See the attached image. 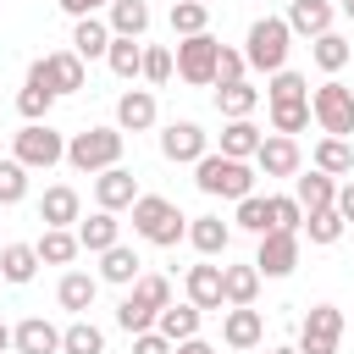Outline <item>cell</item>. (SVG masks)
Masks as SVG:
<instances>
[{
    "instance_id": "cell-35",
    "label": "cell",
    "mask_w": 354,
    "mask_h": 354,
    "mask_svg": "<svg viewBox=\"0 0 354 354\" xmlns=\"http://www.w3.org/2000/svg\"><path fill=\"white\" fill-rule=\"evenodd\" d=\"M61 354H105V332L94 321H72L61 332Z\"/></svg>"
},
{
    "instance_id": "cell-30",
    "label": "cell",
    "mask_w": 354,
    "mask_h": 354,
    "mask_svg": "<svg viewBox=\"0 0 354 354\" xmlns=\"http://www.w3.org/2000/svg\"><path fill=\"white\" fill-rule=\"evenodd\" d=\"M33 249H39L44 266H66V260H77L83 243H77V232H66V227H44V238H39Z\"/></svg>"
},
{
    "instance_id": "cell-43",
    "label": "cell",
    "mask_w": 354,
    "mask_h": 354,
    "mask_svg": "<svg viewBox=\"0 0 354 354\" xmlns=\"http://www.w3.org/2000/svg\"><path fill=\"white\" fill-rule=\"evenodd\" d=\"M310 100H299V105H271V133H282V138H293L299 127H310Z\"/></svg>"
},
{
    "instance_id": "cell-15",
    "label": "cell",
    "mask_w": 354,
    "mask_h": 354,
    "mask_svg": "<svg viewBox=\"0 0 354 354\" xmlns=\"http://www.w3.org/2000/svg\"><path fill=\"white\" fill-rule=\"evenodd\" d=\"M288 33H304V39L332 33V0H293L288 6Z\"/></svg>"
},
{
    "instance_id": "cell-29",
    "label": "cell",
    "mask_w": 354,
    "mask_h": 354,
    "mask_svg": "<svg viewBox=\"0 0 354 354\" xmlns=\"http://www.w3.org/2000/svg\"><path fill=\"white\" fill-rule=\"evenodd\" d=\"M216 105H221L227 122H249V111L260 105V88H249V83H221V88H216Z\"/></svg>"
},
{
    "instance_id": "cell-39",
    "label": "cell",
    "mask_w": 354,
    "mask_h": 354,
    "mask_svg": "<svg viewBox=\"0 0 354 354\" xmlns=\"http://www.w3.org/2000/svg\"><path fill=\"white\" fill-rule=\"evenodd\" d=\"M348 55H354V50H348L343 33H321V39H315V66H321V72H343Z\"/></svg>"
},
{
    "instance_id": "cell-25",
    "label": "cell",
    "mask_w": 354,
    "mask_h": 354,
    "mask_svg": "<svg viewBox=\"0 0 354 354\" xmlns=\"http://www.w3.org/2000/svg\"><path fill=\"white\" fill-rule=\"evenodd\" d=\"M94 293H100V277H88V271H66L61 288H55L61 310H72V315H83V310L94 304Z\"/></svg>"
},
{
    "instance_id": "cell-9",
    "label": "cell",
    "mask_w": 354,
    "mask_h": 354,
    "mask_svg": "<svg viewBox=\"0 0 354 354\" xmlns=\"http://www.w3.org/2000/svg\"><path fill=\"white\" fill-rule=\"evenodd\" d=\"M28 77H33V83H50L55 94H77V88H83V55H77V50L39 55V61L28 66Z\"/></svg>"
},
{
    "instance_id": "cell-47",
    "label": "cell",
    "mask_w": 354,
    "mask_h": 354,
    "mask_svg": "<svg viewBox=\"0 0 354 354\" xmlns=\"http://www.w3.org/2000/svg\"><path fill=\"white\" fill-rule=\"evenodd\" d=\"M243 66H249V61H243V50H227V44H221V61H216V88H221V83H243Z\"/></svg>"
},
{
    "instance_id": "cell-16",
    "label": "cell",
    "mask_w": 354,
    "mask_h": 354,
    "mask_svg": "<svg viewBox=\"0 0 354 354\" xmlns=\"http://www.w3.org/2000/svg\"><path fill=\"white\" fill-rule=\"evenodd\" d=\"M116 127H122V133L155 127V94H149V88H127V94L116 100Z\"/></svg>"
},
{
    "instance_id": "cell-4",
    "label": "cell",
    "mask_w": 354,
    "mask_h": 354,
    "mask_svg": "<svg viewBox=\"0 0 354 354\" xmlns=\"http://www.w3.org/2000/svg\"><path fill=\"white\" fill-rule=\"evenodd\" d=\"M11 160H22L28 171H50L55 160H66V138L50 127V122H28L22 133H11Z\"/></svg>"
},
{
    "instance_id": "cell-11",
    "label": "cell",
    "mask_w": 354,
    "mask_h": 354,
    "mask_svg": "<svg viewBox=\"0 0 354 354\" xmlns=\"http://www.w3.org/2000/svg\"><path fill=\"white\" fill-rule=\"evenodd\" d=\"M293 266H299V232H266L260 254H254V271L260 277H288Z\"/></svg>"
},
{
    "instance_id": "cell-6",
    "label": "cell",
    "mask_w": 354,
    "mask_h": 354,
    "mask_svg": "<svg viewBox=\"0 0 354 354\" xmlns=\"http://www.w3.org/2000/svg\"><path fill=\"white\" fill-rule=\"evenodd\" d=\"M310 111H315V122L326 127V138H348L354 133V88L348 83H321L315 88V100H310Z\"/></svg>"
},
{
    "instance_id": "cell-55",
    "label": "cell",
    "mask_w": 354,
    "mask_h": 354,
    "mask_svg": "<svg viewBox=\"0 0 354 354\" xmlns=\"http://www.w3.org/2000/svg\"><path fill=\"white\" fill-rule=\"evenodd\" d=\"M271 354H299V348H271Z\"/></svg>"
},
{
    "instance_id": "cell-18",
    "label": "cell",
    "mask_w": 354,
    "mask_h": 354,
    "mask_svg": "<svg viewBox=\"0 0 354 354\" xmlns=\"http://www.w3.org/2000/svg\"><path fill=\"white\" fill-rule=\"evenodd\" d=\"M77 243H83L88 254H105V249L122 243V221H116L111 210H94L88 221H77Z\"/></svg>"
},
{
    "instance_id": "cell-28",
    "label": "cell",
    "mask_w": 354,
    "mask_h": 354,
    "mask_svg": "<svg viewBox=\"0 0 354 354\" xmlns=\"http://www.w3.org/2000/svg\"><path fill=\"white\" fill-rule=\"evenodd\" d=\"M138 277H144V260L127 243H116V249L100 254V282H138Z\"/></svg>"
},
{
    "instance_id": "cell-48",
    "label": "cell",
    "mask_w": 354,
    "mask_h": 354,
    "mask_svg": "<svg viewBox=\"0 0 354 354\" xmlns=\"http://www.w3.org/2000/svg\"><path fill=\"white\" fill-rule=\"evenodd\" d=\"M144 77H149V83H166V77H171V50H160V44L144 50Z\"/></svg>"
},
{
    "instance_id": "cell-7",
    "label": "cell",
    "mask_w": 354,
    "mask_h": 354,
    "mask_svg": "<svg viewBox=\"0 0 354 354\" xmlns=\"http://www.w3.org/2000/svg\"><path fill=\"white\" fill-rule=\"evenodd\" d=\"M343 343V310L337 304H315L299 321V354H337Z\"/></svg>"
},
{
    "instance_id": "cell-27",
    "label": "cell",
    "mask_w": 354,
    "mask_h": 354,
    "mask_svg": "<svg viewBox=\"0 0 354 354\" xmlns=\"http://www.w3.org/2000/svg\"><path fill=\"white\" fill-rule=\"evenodd\" d=\"M260 144H266V133H260L254 122H227V127H221V155H232V160L260 155Z\"/></svg>"
},
{
    "instance_id": "cell-46",
    "label": "cell",
    "mask_w": 354,
    "mask_h": 354,
    "mask_svg": "<svg viewBox=\"0 0 354 354\" xmlns=\"http://www.w3.org/2000/svg\"><path fill=\"white\" fill-rule=\"evenodd\" d=\"M22 194H28V166L0 160V205H22Z\"/></svg>"
},
{
    "instance_id": "cell-22",
    "label": "cell",
    "mask_w": 354,
    "mask_h": 354,
    "mask_svg": "<svg viewBox=\"0 0 354 354\" xmlns=\"http://www.w3.org/2000/svg\"><path fill=\"white\" fill-rule=\"evenodd\" d=\"M111 22H100V17H83L77 28H72V50L83 55V61H94V55H111Z\"/></svg>"
},
{
    "instance_id": "cell-52",
    "label": "cell",
    "mask_w": 354,
    "mask_h": 354,
    "mask_svg": "<svg viewBox=\"0 0 354 354\" xmlns=\"http://www.w3.org/2000/svg\"><path fill=\"white\" fill-rule=\"evenodd\" d=\"M171 354H216V348H210V343H205V337H188V343H177V348H171Z\"/></svg>"
},
{
    "instance_id": "cell-20",
    "label": "cell",
    "mask_w": 354,
    "mask_h": 354,
    "mask_svg": "<svg viewBox=\"0 0 354 354\" xmlns=\"http://www.w3.org/2000/svg\"><path fill=\"white\" fill-rule=\"evenodd\" d=\"M39 221H44V227H72V221H77V188H66V183L44 188V199H39Z\"/></svg>"
},
{
    "instance_id": "cell-13",
    "label": "cell",
    "mask_w": 354,
    "mask_h": 354,
    "mask_svg": "<svg viewBox=\"0 0 354 354\" xmlns=\"http://www.w3.org/2000/svg\"><path fill=\"white\" fill-rule=\"evenodd\" d=\"M221 337H227V348H254V343L266 337V321H260V310H249V304H232V310L221 315Z\"/></svg>"
},
{
    "instance_id": "cell-34",
    "label": "cell",
    "mask_w": 354,
    "mask_h": 354,
    "mask_svg": "<svg viewBox=\"0 0 354 354\" xmlns=\"http://www.w3.org/2000/svg\"><path fill=\"white\" fill-rule=\"evenodd\" d=\"M315 171H326V177L354 171V144H348V138H321V144H315Z\"/></svg>"
},
{
    "instance_id": "cell-51",
    "label": "cell",
    "mask_w": 354,
    "mask_h": 354,
    "mask_svg": "<svg viewBox=\"0 0 354 354\" xmlns=\"http://www.w3.org/2000/svg\"><path fill=\"white\" fill-rule=\"evenodd\" d=\"M94 6H100V0H61V11H72L77 22H83V17H94Z\"/></svg>"
},
{
    "instance_id": "cell-8",
    "label": "cell",
    "mask_w": 354,
    "mask_h": 354,
    "mask_svg": "<svg viewBox=\"0 0 354 354\" xmlns=\"http://www.w3.org/2000/svg\"><path fill=\"white\" fill-rule=\"evenodd\" d=\"M216 61H221V44H216L210 33H194V39L177 44V77L194 83V88L216 83Z\"/></svg>"
},
{
    "instance_id": "cell-10",
    "label": "cell",
    "mask_w": 354,
    "mask_h": 354,
    "mask_svg": "<svg viewBox=\"0 0 354 354\" xmlns=\"http://www.w3.org/2000/svg\"><path fill=\"white\" fill-rule=\"evenodd\" d=\"M94 199H100V210H133L138 205V177L127 171V166H111V171H100L94 177Z\"/></svg>"
},
{
    "instance_id": "cell-45",
    "label": "cell",
    "mask_w": 354,
    "mask_h": 354,
    "mask_svg": "<svg viewBox=\"0 0 354 354\" xmlns=\"http://www.w3.org/2000/svg\"><path fill=\"white\" fill-rule=\"evenodd\" d=\"M343 227H348V221L337 216V205H332V210H315V216L304 221V232H310V243H337V238H343Z\"/></svg>"
},
{
    "instance_id": "cell-36",
    "label": "cell",
    "mask_w": 354,
    "mask_h": 354,
    "mask_svg": "<svg viewBox=\"0 0 354 354\" xmlns=\"http://www.w3.org/2000/svg\"><path fill=\"white\" fill-rule=\"evenodd\" d=\"M266 94H271V105H299V100H310V83L299 77V72H271V83H266Z\"/></svg>"
},
{
    "instance_id": "cell-42",
    "label": "cell",
    "mask_w": 354,
    "mask_h": 354,
    "mask_svg": "<svg viewBox=\"0 0 354 354\" xmlns=\"http://www.w3.org/2000/svg\"><path fill=\"white\" fill-rule=\"evenodd\" d=\"M243 232H271V199H260V194H249V199H238V216H232Z\"/></svg>"
},
{
    "instance_id": "cell-37",
    "label": "cell",
    "mask_w": 354,
    "mask_h": 354,
    "mask_svg": "<svg viewBox=\"0 0 354 354\" xmlns=\"http://www.w3.org/2000/svg\"><path fill=\"white\" fill-rule=\"evenodd\" d=\"M50 105H55V88L28 77V83H22V94H17V111H22L28 122H44V116H50Z\"/></svg>"
},
{
    "instance_id": "cell-53",
    "label": "cell",
    "mask_w": 354,
    "mask_h": 354,
    "mask_svg": "<svg viewBox=\"0 0 354 354\" xmlns=\"http://www.w3.org/2000/svg\"><path fill=\"white\" fill-rule=\"evenodd\" d=\"M6 348H11V326L0 321V354H6Z\"/></svg>"
},
{
    "instance_id": "cell-38",
    "label": "cell",
    "mask_w": 354,
    "mask_h": 354,
    "mask_svg": "<svg viewBox=\"0 0 354 354\" xmlns=\"http://www.w3.org/2000/svg\"><path fill=\"white\" fill-rule=\"evenodd\" d=\"M155 321H160V315H155L149 304H138L133 293H127V299L116 304V326H122L127 337H138V332H155Z\"/></svg>"
},
{
    "instance_id": "cell-26",
    "label": "cell",
    "mask_w": 354,
    "mask_h": 354,
    "mask_svg": "<svg viewBox=\"0 0 354 354\" xmlns=\"http://www.w3.org/2000/svg\"><path fill=\"white\" fill-rule=\"evenodd\" d=\"M199 315H205L199 304H166L155 326H160V337H171V343H188V337H199Z\"/></svg>"
},
{
    "instance_id": "cell-44",
    "label": "cell",
    "mask_w": 354,
    "mask_h": 354,
    "mask_svg": "<svg viewBox=\"0 0 354 354\" xmlns=\"http://www.w3.org/2000/svg\"><path fill=\"white\" fill-rule=\"evenodd\" d=\"M133 299H138V304H149V310L160 315V310L171 304V282H166V277H155V271H144V277L133 282Z\"/></svg>"
},
{
    "instance_id": "cell-14",
    "label": "cell",
    "mask_w": 354,
    "mask_h": 354,
    "mask_svg": "<svg viewBox=\"0 0 354 354\" xmlns=\"http://www.w3.org/2000/svg\"><path fill=\"white\" fill-rule=\"evenodd\" d=\"M11 343H17V354H61V332H55L44 315L17 321V326H11Z\"/></svg>"
},
{
    "instance_id": "cell-21",
    "label": "cell",
    "mask_w": 354,
    "mask_h": 354,
    "mask_svg": "<svg viewBox=\"0 0 354 354\" xmlns=\"http://www.w3.org/2000/svg\"><path fill=\"white\" fill-rule=\"evenodd\" d=\"M188 243H194L199 254H227L232 227H227L221 216H194V221H188Z\"/></svg>"
},
{
    "instance_id": "cell-17",
    "label": "cell",
    "mask_w": 354,
    "mask_h": 354,
    "mask_svg": "<svg viewBox=\"0 0 354 354\" xmlns=\"http://www.w3.org/2000/svg\"><path fill=\"white\" fill-rule=\"evenodd\" d=\"M254 166H260L266 177H293V171H299V144H293V138H282V133H271V138L260 144Z\"/></svg>"
},
{
    "instance_id": "cell-1",
    "label": "cell",
    "mask_w": 354,
    "mask_h": 354,
    "mask_svg": "<svg viewBox=\"0 0 354 354\" xmlns=\"http://www.w3.org/2000/svg\"><path fill=\"white\" fill-rule=\"evenodd\" d=\"M133 232H138L144 243L171 249L177 238H188V221H183V210H177L171 199H160V194H138V205H133Z\"/></svg>"
},
{
    "instance_id": "cell-40",
    "label": "cell",
    "mask_w": 354,
    "mask_h": 354,
    "mask_svg": "<svg viewBox=\"0 0 354 354\" xmlns=\"http://www.w3.org/2000/svg\"><path fill=\"white\" fill-rule=\"evenodd\" d=\"M105 61H111L116 77H144V50H138L133 39H111V55H105Z\"/></svg>"
},
{
    "instance_id": "cell-49",
    "label": "cell",
    "mask_w": 354,
    "mask_h": 354,
    "mask_svg": "<svg viewBox=\"0 0 354 354\" xmlns=\"http://www.w3.org/2000/svg\"><path fill=\"white\" fill-rule=\"evenodd\" d=\"M171 348H177V343L160 337V332H138V337H133V354H171Z\"/></svg>"
},
{
    "instance_id": "cell-41",
    "label": "cell",
    "mask_w": 354,
    "mask_h": 354,
    "mask_svg": "<svg viewBox=\"0 0 354 354\" xmlns=\"http://www.w3.org/2000/svg\"><path fill=\"white\" fill-rule=\"evenodd\" d=\"M271 199V232H299L304 227V205L293 194H266Z\"/></svg>"
},
{
    "instance_id": "cell-19",
    "label": "cell",
    "mask_w": 354,
    "mask_h": 354,
    "mask_svg": "<svg viewBox=\"0 0 354 354\" xmlns=\"http://www.w3.org/2000/svg\"><path fill=\"white\" fill-rule=\"evenodd\" d=\"M188 304H199V310H221L227 304L221 266H188Z\"/></svg>"
},
{
    "instance_id": "cell-31",
    "label": "cell",
    "mask_w": 354,
    "mask_h": 354,
    "mask_svg": "<svg viewBox=\"0 0 354 354\" xmlns=\"http://www.w3.org/2000/svg\"><path fill=\"white\" fill-rule=\"evenodd\" d=\"M221 293H227V304H254L260 271L254 266H221Z\"/></svg>"
},
{
    "instance_id": "cell-33",
    "label": "cell",
    "mask_w": 354,
    "mask_h": 354,
    "mask_svg": "<svg viewBox=\"0 0 354 354\" xmlns=\"http://www.w3.org/2000/svg\"><path fill=\"white\" fill-rule=\"evenodd\" d=\"M210 28V6L205 0H171V33L177 39H194Z\"/></svg>"
},
{
    "instance_id": "cell-2",
    "label": "cell",
    "mask_w": 354,
    "mask_h": 354,
    "mask_svg": "<svg viewBox=\"0 0 354 354\" xmlns=\"http://www.w3.org/2000/svg\"><path fill=\"white\" fill-rule=\"evenodd\" d=\"M194 183H199V194H210V199H249V194H254V171H249L243 160H232V155H205V160L194 166Z\"/></svg>"
},
{
    "instance_id": "cell-32",
    "label": "cell",
    "mask_w": 354,
    "mask_h": 354,
    "mask_svg": "<svg viewBox=\"0 0 354 354\" xmlns=\"http://www.w3.org/2000/svg\"><path fill=\"white\" fill-rule=\"evenodd\" d=\"M149 28V6L144 0H111V33L116 39H138Z\"/></svg>"
},
{
    "instance_id": "cell-50",
    "label": "cell",
    "mask_w": 354,
    "mask_h": 354,
    "mask_svg": "<svg viewBox=\"0 0 354 354\" xmlns=\"http://www.w3.org/2000/svg\"><path fill=\"white\" fill-rule=\"evenodd\" d=\"M337 216H343V221H354V183H343V188H337Z\"/></svg>"
},
{
    "instance_id": "cell-23",
    "label": "cell",
    "mask_w": 354,
    "mask_h": 354,
    "mask_svg": "<svg viewBox=\"0 0 354 354\" xmlns=\"http://www.w3.org/2000/svg\"><path fill=\"white\" fill-rule=\"evenodd\" d=\"M293 199L304 205V216H315V210H332V205H337V183H332L326 171H310V177H299Z\"/></svg>"
},
{
    "instance_id": "cell-5",
    "label": "cell",
    "mask_w": 354,
    "mask_h": 354,
    "mask_svg": "<svg viewBox=\"0 0 354 354\" xmlns=\"http://www.w3.org/2000/svg\"><path fill=\"white\" fill-rule=\"evenodd\" d=\"M66 160H72L77 171H111V166L122 160V127H88V133H72Z\"/></svg>"
},
{
    "instance_id": "cell-54",
    "label": "cell",
    "mask_w": 354,
    "mask_h": 354,
    "mask_svg": "<svg viewBox=\"0 0 354 354\" xmlns=\"http://www.w3.org/2000/svg\"><path fill=\"white\" fill-rule=\"evenodd\" d=\"M343 17H348V22H354V0H343Z\"/></svg>"
},
{
    "instance_id": "cell-3",
    "label": "cell",
    "mask_w": 354,
    "mask_h": 354,
    "mask_svg": "<svg viewBox=\"0 0 354 354\" xmlns=\"http://www.w3.org/2000/svg\"><path fill=\"white\" fill-rule=\"evenodd\" d=\"M288 22L282 17H260L254 28H249V44H243V61L254 66V72H282L288 66Z\"/></svg>"
},
{
    "instance_id": "cell-12",
    "label": "cell",
    "mask_w": 354,
    "mask_h": 354,
    "mask_svg": "<svg viewBox=\"0 0 354 354\" xmlns=\"http://www.w3.org/2000/svg\"><path fill=\"white\" fill-rule=\"evenodd\" d=\"M160 155H166V160H194V166H199V160L210 155V149H205V127H199V122H171V127L160 133Z\"/></svg>"
},
{
    "instance_id": "cell-24",
    "label": "cell",
    "mask_w": 354,
    "mask_h": 354,
    "mask_svg": "<svg viewBox=\"0 0 354 354\" xmlns=\"http://www.w3.org/2000/svg\"><path fill=\"white\" fill-rule=\"evenodd\" d=\"M39 266H44V260H39V249H33V243H6V249H0V277H6V282H17V288H22V282H33V271H39Z\"/></svg>"
}]
</instances>
